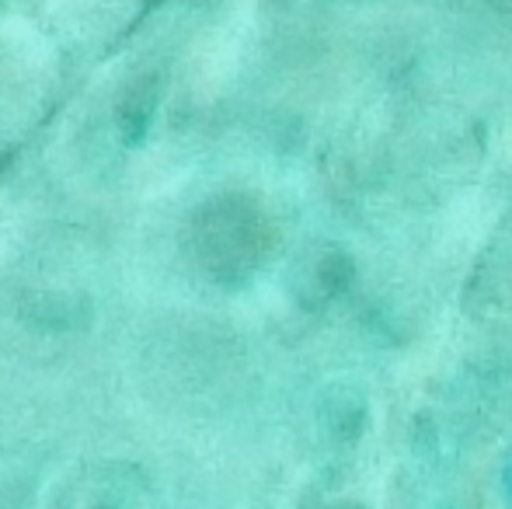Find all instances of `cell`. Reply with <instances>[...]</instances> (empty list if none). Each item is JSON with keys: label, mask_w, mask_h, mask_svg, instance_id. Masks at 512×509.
<instances>
[{"label": "cell", "mask_w": 512, "mask_h": 509, "mask_svg": "<svg viewBox=\"0 0 512 509\" xmlns=\"http://www.w3.org/2000/svg\"><path fill=\"white\" fill-rule=\"evenodd\" d=\"M70 509H147V496L133 492V478H105V496H81Z\"/></svg>", "instance_id": "obj_1"}]
</instances>
